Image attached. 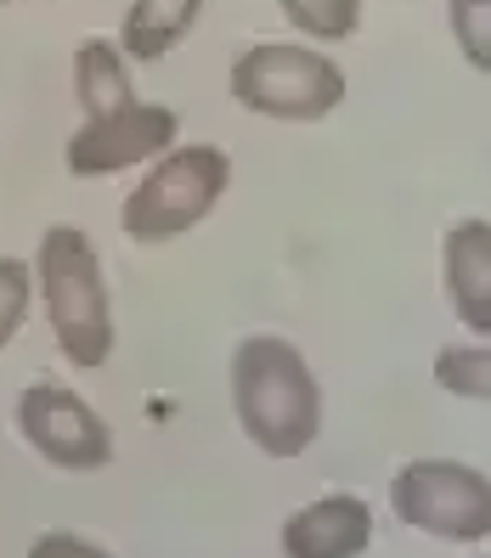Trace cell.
<instances>
[{
	"instance_id": "1",
	"label": "cell",
	"mask_w": 491,
	"mask_h": 558,
	"mask_svg": "<svg viewBox=\"0 0 491 558\" xmlns=\"http://www.w3.org/2000/svg\"><path fill=\"white\" fill-rule=\"evenodd\" d=\"M232 412L266 457H300L322 435V384L288 339L254 333L232 350Z\"/></svg>"
},
{
	"instance_id": "2",
	"label": "cell",
	"mask_w": 491,
	"mask_h": 558,
	"mask_svg": "<svg viewBox=\"0 0 491 558\" xmlns=\"http://www.w3.org/2000/svg\"><path fill=\"white\" fill-rule=\"evenodd\" d=\"M35 288L46 300L57 350L85 373L103 367L113 355V311H108L103 259H96L80 226H46V238L35 248Z\"/></svg>"
},
{
	"instance_id": "3",
	"label": "cell",
	"mask_w": 491,
	"mask_h": 558,
	"mask_svg": "<svg viewBox=\"0 0 491 558\" xmlns=\"http://www.w3.org/2000/svg\"><path fill=\"white\" fill-rule=\"evenodd\" d=\"M226 186H232V158L215 142L170 147L136 181V192L124 198L119 226H124V238H136V243H170V238L192 232V226L226 198Z\"/></svg>"
},
{
	"instance_id": "4",
	"label": "cell",
	"mask_w": 491,
	"mask_h": 558,
	"mask_svg": "<svg viewBox=\"0 0 491 558\" xmlns=\"http://www.w3.org/2000/svg\"><path fill=\"white\" fill-rule=\"evenodd\" d=\"M232 102H243L249 113H266V119L316 124L345 102V74L334 57H316L311 46L266 40L232 62Z\"/></svg>"
},
{
	"instance_id": "5",
	"label": "cell",
	"mask_w": 491,
	"mask_h": 558,
	"mask_svg": "<svg viewBox=\"0 0 491 558\" xmlns=\"http://www.w3.org/2000/svg\"><path fill=\"white\" fill-rule=\"evenodd\" d=\"M390 508L402 524L441 542H486L491 536V480L469 463L418 457L390 480Z\"/></svg>"
},
{
	"instance_id": "6",
	"label": "cell",
	"mask_w": 491,
	"mask_h": 558,
	"mask_svg": "<svg viewBox=\"0 0 491 558\" xmlns=\"http://www.w3.org/2000/svg\"><path fill=\"white\" fill-rule=\"evenodd\" d=\"M17 429L51 469L96 474L113 463V429L69 384H28L17 396Z\"/></svg>"
},
{
	"instance_id": "7",
	"label": "cell",
	"mask_w": 491,
	"mask_h": 558,
	"mask_svg": "<svg viewBox=\"0 0 491 558\" xmlns=\"http://www.w3.org/2000/svg\"><path fill=\"white\" fill-rule=\"evenodd\" d=\"M176 136H181V113L136 96V102H124L103 119H85L69 136V153L62 158H69V170L80 181H96V175H119L142 158H164L176 147Z\"/></svg>"
},
{
	"instance_id": "8",
	"label": "cell",
	"mask_w": 491,
	"mask_h": 558,
	"mask_svg": "<svg viewBox=\"0 0 491 558\" xmlns=\"http://www.w3.org/2000/svg\"><path fill=\"white\" fill-rule=\"evenodd\" d=\"M373 542V508L350 490H327L283 524L288 558H356Z\"/></svg>"
},
{
	"instance_id": "9",
	"label": "cell",
	"mask_w": 491,
	"mask_h": 558,
	"mask_svg": "<svg viewBox=\"0 0 491 558\" xmlns=\"http://www.w3.org/2000/svg\"><path fill=\"white\" fill-rule=\"evenodd\" d=\"M441 282L452 316L475 333H491V220H457L441 238Z\"/></svg>"
},
{
	"instance_id": "10",
	"label": "cell",
	"mask_w": 491,
	"mask_h": 558,
	"mask_svg": "<svg viewBox=\"0 0 491 558\" xmlns=\"http://www.w3.org/2000/svg\"><path fill=\"white\" fill-rule=\"evenodd\" d=\"M199 12H204V0H130L124 28H119L124 62H130V57H136V62H164V57H170V51L192 35Z\"/></svg>"
},
{
	"instance_id": "11",
	"label": "cell",
	"mask_w": 491,
	"mask_h": 558,
	"mask_svg": "<svg viewBox=\"0 0 491 558\" xmlns=\"http://www.w3.org/2000/svg\"><path fill=\"white\" fill-rule=\"evenodd\" d=\"M74 96L85 119H103L124 102H136V85H130V62L119 51V40H85L74 51Z\"/></svg>"
},
{
	"instance_id": "12",
	"label": "cell",
	"mask_w": 491,
	"mask_h": 558,
	"mask_svg": "<svg viewBox=\"0 0 491 558\" xmlns=\"http://www.w3.org/2000/svg\"><path fill=\"white\" fill-rule=\"evenodd\" d=\"M435 384L446 396L491 401V344H446L435 355Z\"/></svg>"
},
{
	"instance_id": "13",
	"label": "cell",
	"mask_w": 491,
	"mask_h": 558,
	"mask_svg": "<svg viewBox=\"0 0 491 558\" xmlns=\"http://www.w3.org/2000/svg\"><path fill=\"white\" fill-rule=\"evenodd\" d=\"M277 7L311 40H350L362 23V0H277Z\"/></svg>"
},
{
	"instance_id": "14",
	"label": "cell",
	"mask_w": 491,
	"mask_h": 558,
	"mask_svg": "<svg viewBox=\"0 0 491 558\" xmlns=\"http://www.w3.org/2000/svg\"><path fill=\"white\" fill-rule=\"evenodd\" d=\"M452 40L480 74H491V0H446Z\"/></svg>"
},
{
	"instance_id": "15",
	"label": "cell",
	"mask_w": 491,
	"mask_h": 558,
	"mask_svg": "<svg viewBox=\"0 0 491 558\" xmlns=\"http://www.w3.org/2000/svg\"><path fill=\"white\" fill-rule=\"evenodd\" d=\"M28 300H35V266L0 254V350L17 339V327L28 316Z\"/></svg>"
},
{
	"instance_id": "16",
	"label": "cell",
	"mask_w": 491,
	"mask_h": 558,
	"mask_svg": "<svg viewBox=\"0 0 491 558\" xmlns=\"http://www.w3.org/2000/svg\"><path fill=\"white\" fill-rule=\"evenodd\" d=\"M28 558H113V553L85 542V536H74V531H46V536H35Z\"/></svg>"
}]
</instances>
